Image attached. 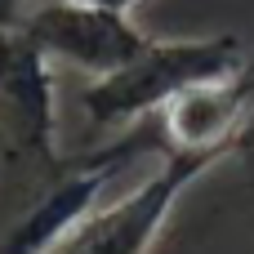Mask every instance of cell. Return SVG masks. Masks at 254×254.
Here are the masks:
<instances>
[{
	"label": "cell",
	"mask_w": 254,
	"mask_h": 254,
	"mask_svg": "<svg viewBox=\"0 0 254 254\" xmlns=\"http://www.w3.org/2000/svg\"><path fill=\"white\" fill-rule=\"evenodd\" d=\"M49 67L18 27H0V223L36 205L76 161L58 147Z\"/></svg>",
	"instance_id": "cell-1"
},
{
	"label": "cell",
	"mask_w": 254,
	"mask_h": 254,
	"mask_svg": "<svg viewBox=\"0 0 254 254\" xmlns=\"http://www.w3.org/2000/svg\"><path fill=\"white\" fill-rule=\"evenodd\" d=\"M254 54L241 45V36H183V40H147L138 58L125 67L89 80L80 89V112L89 129L98 134H125L143 121H152L165 103H174L183 89L228 76L246 67Z\"/></svg>",
	"instance_id": "cell-2"
},
{
	"label": "cell",
	"mask_w": 254,
	"mask_h": 254,
	"mask_svg": "<svg viewBox=\"0 0 254 254\" xmlns=\"http://www.w3.org/2000/svg\"><path fill=\"white\" fill-rule=\"evenodd\" d=\"M214 165L219 161H210V156L161 152L156 174H147L138 188H129L116 201H98L45 254H152L170 214H174V205L183 201V192Z\"/></svg>",
	"instance_id": "cell-3"
},
{
	"label": "cell",
	"mask_w": 254,
	"mask_h": 254,
	"mask_svg": "<svg viewBox=\"0 0 254 254\" xmlns=\"http://www.w3.org/2000/svg\"><path fill=\"white\" fill-rule=\"evenodd\" d=\"M18 31L49 63L76 67L94 80L138 58L143 45L152 40L129 18V9H107V4H85V0H36L22 13Z\"/></svg>",
	"instance_id": "cell-4"
},
{
	"label": "cell",
	"mask_w": 254,
	"mask_h": 254,
	"mask_svg": "<svg viewBox=\"0 0 254 254\" xmlns=\"http://www.w3.org/2000/svg\"><path fill=\"white\" fill-rule=\"evenodd\" d=\"M232 161H237L241 179H246V183L254 188V112H250V121H246V129H241V143H237Z\"/></svg>",
	"instance_id": "cell-5"
},
{
	"label": "cell",
	"mask_w": 254,
	"mask_h": 254,
	"mask_svg": "<svg viewBox=\"0 0 254 254\" xmlns=\"http://www.w3.org/2000/svg\"><path fill=\"white\" fill-rule=\"evenodd\" d=\"M31 4H36V0H0V27H18Z\"/></svg>",
	"instance_id": "cell-6"
},
{
	"label": "cell",
	"mask_w": 254,
	"mask_h": 254,
	"mask_svg": "<svg viewBox=\"0 0 254 254\" xmlns=\"http://www.w3.org/2000/svg\"><path fill=\"white\" fill-rule=\"evenodd\" d=\"M85 4H107V9H134V4H143V0H85Z\"/></svg>",
	"instance_id": "cell-7"
}]
</instances>
